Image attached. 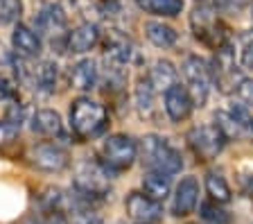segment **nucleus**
Listing matches in <instances>:
<instances>
[{
  "label": "nucleus",
  "instance_id": "35",
  "mask_svg": "<svg viewBox=\"0 0 253 224\" xmlns=\"http://www.w3.org/2000/svg\"><path fill=\"white\" fill-rule=\"evenodd\" d=\"M240 64H242V68L253 70V50H249V48L242 50V54H240Z\"/></svg>",
  "mask_w": 253,
  "mask_h": 224
},
{
  "label": "nucleus",
  "instance_id": "25",
  "mask_svg": "<svg viewBox=\"0 0 253 224\" xmlns=\"http://www.w3.org/2000/svg\"><path fill=\"white\" fill-rule=\"evenodd\" d=\"M156 91H154L152 86H149L147 77H142L136 86V107L140 111V116L145 118H152L154 111H156Z\"/></svg>",
  "mask_w": 253,
  "mask_h": 224
},
{
  "label": "nucleus",
  "instance_id": "11",
  "mask_svg": "<svg viewBox=\"0 0 253 224\" xmlns=\"http://www.w3.org/2000/svg\"><path fill=\"white\" fill-rule=\"evenodd\" d=\"M215 125L226 136V140L242 138L247 129L251 127V116H249L244 104H233V107L221 109V111L215 113Z\"/></svg>",
  "mask_w": 253,
  "mask_h": 224
},
{
  "label": "nucleus",
  "instance_id": "29",
  "mask_svg": "<svg viewBox=\"0 0 253 224\" xmlns=\"http://www.w3.org/2000/svg\"><path fill=\"white\" fill-rule=\"evenodd\" d=\"M70 2H73V9L84 18V23H97L102 9L95 0H70Z\"/></svg>",
  "mask_w": 253,
  "mask_h": 224
},
{
  "label": "nucleus",
  "instance_id": "3",
  "mask_svg": "<svg viewBox=\"0 0 253 224\" xmlns=\"http://www.w3.org/2000/svg\"><path fill=\"white\" fill-rule=\"evenodd\" d=\"M111 179H113V175L102 166L100 161H84L73 177L75 197L84 204L102 202L111 192Z\"/></svg>",
  "mask_w": 253,
  "mask_h": 224
},
{
  "label": "nucleus",
  "instance_id": "17",
  "mask_svg": "<svg viewBox=\"0 0 253 224\" xmlns=\"http://www.w3.org/2000/svg\"><path fill=\"white\" fill-rule=\"evenodd\" d=\"M97 43H100V27H97V23H82V25H77L66 37V48L73 54L88 52Z\"/></svg>",
  "mask_w": 253,
  "mask_h": 224
},
{
  "label": "nucleus",
  "instance_id": "14",
  "mask_svg": "<svg viewBox=\"0 0 253 224\" xmlns=\"http://www.w3.org/2000/svg\"><path fill=\"white\" fill-rule=\"evenodd\" d=\"M11 45H14V52L23 59H34L41 54L43 50V41L41 34L34 32L32 27L23 25V23H16L14 32H11Z\"/></svg>",
  "mask_w": 253,
  "mask_h": 224
},
{
  "label": "nucleus",
  "instance_id": "8",
  "mask_svg": "<svg viewBox=\"0 0 253 224\" xmlns=\"http://www.w3.org/2000/svg\"><path fill=\"white\" fill-rule=\"evenodd\" d=\"M190 27H192V32H195L197 39H201L204 43H211L215 48H219L221 41L217 34H219V18H217V9L208 2H201L192 9L190 14Z\"/></svg>",
  "mask_w": 253,
  "mask_h": 224
},
{
  "label": "nucleus",
  "instance_id": "41",
  "mask_svg": "<svg viewBox=\"0 0 253 224\" xmlns=\"http://www.w3.org/2000/svg\"><path fill=\"white\" fill-rule=\"evenodd\" d=\"M116 224H125V222H116Z\"/></svg>",
  "mask_w": 253,
  "mask_h": 224
},
{
  "label": "nucleus",
  "instance_id": "7",
  "mask_svg": "<svg viewBox=\"0 0 253 224\" xmlns=\"http://www.w3.org/2000/svg\"><path fill=\"white\" fill-rule=\"evenodd\" d=\"M27 159L34 168L43 172H61L70 166L68 149L57 143H37L27 152Z\"/></svg>",
  "mask_w": 253,
  "mask_h": 224
},
{
  "label": "nucleus",
  "instance_id": "31",
  "mask_svg": "<svg viewBox=\"0 0 253 224\" xmlns=\"http://www.w3.org/2000/svg\"><path fill=\"white\" fill-rule=\"evenodd\" d=\"M23 120H25V109H23V104H18V102L14 100L5 111V123H9L11 127H16V129H21Z\"/></svg>",
  "mask_w": 253,
  "mask_h": 224
},
{
  "label": "nucleus",
  "instance_id": "15",
  "mask_svg": "<svg viewBox=\"0 0 253 224\" xmlns=\"http://www.w3.org/2000/svg\"><path fill=\"white\" fill-rule=\"evenodd\" d=\"M30 127L34 134H41V136H47V138H59V140L68 138L61 116L54 109H39V111H34Z\"/></svg>",
  "mask_w": 253,
  "mask_h": 224
},
{
  "label": "nucleus",
  "instance_id": "30",
  "mask_svg": "<svg viewBox=\"0 0 253 224\" xmlns=\"http://www.w3.org/2000/svg\"><path fill=\"white\" fill-rule=\"evenodd\" d=\"M18 95V86L9 75L0 73V102H14Z\"/></svg>",
  "mask_w": 253,
  "mask_h": 224
},
{
  "label": "nucleus",
  "instance_id": "10",
  "mask_svg": "<svg viewBox=\"0 0 253 224\" xmlns=\"http://www.w3.org/2000/svg\"><path fill=\"white\" fill-rule=\"evenodd\" d=\"M125 211L136 224H156L165 215L163 204L149 199L145 192H129V197L125 199Z\"/></svg>",
  "mask_w": 253,
  "mask_h": 224
},
{
  "label": "nucleus",
  "instance_id": "33",
  "mask_svg": "<svg viewBox=\"0 0 253 224\" xmlns=\"http://www.w3.org/2000/svg\"><path fill=\"white\" fill-rule=\"evenodd\" d=\"M39 224H70L68 218L61 213V211H50L45 218L39 220Z\"/></svg>",
  "mask_w": 253,
  "mask_h": 224
},
{
  "label": "nucleus",
  "instance_id": "2",
  "mask_svg": "<svg viewBox=\"0 0 253 224\" xmlns=\"http://www.w3.org/2000/svg\"><path fill=\"white\" fill-rule=\"evenodd\" d=\"M106 127H109V111L104 109V104L90 100L86 95L73 100V104H70V129L75 132L77 138H97L106 132Z\"/></svg>",
  "mask_w": 253,
  "mask_h": 224
},
{
  "label": "nucleus",
  "instance_id": "39",
  "mask_svg": "<svg viewBox=\"0 0 253 224\" xmlns=\"http://www.w3.org/2000/svg\"><path fill=\"white\" fill-rule=\"evenodd\" d=\"M251 18H253V7H251Z\"/></svg>",
  "mask_w": 253,
  "mask_h": 224
},
{
  "label": "nucleus",
  "instance_id": "28",
  "mask_svg": "<svg viewBox=\"0 0 253 224\" xmlns=\"http://www.w3.org/2000/svg\"><path fill=\"white\" fill-rule=\"evenodd\" d=\"M70 208H73V224H104L102 218H97V215L88 208V204L79 202L77 197H75V202Z\"/></svg>",
  "mask_w": 253,
  "mask_h": 224
},
{
  "label": "nucleus",
  "instance_id": "1",
  "mask_svg": "<svg viewBox=\"0 0 253 224\" xmlns=\"http://www.w3.org/2000/svg\"><path fill=\"white\" fill-rule=\"evenodd\" d=\"M138 154H140L142 166L147 172H158L165 177H174L183 170V156L168 138L158 134H147L138 143Z\"/></svg>",
  "mask_w": 253,
  "mask_h": 224
},
{
  "label": "nucleus",
  "instance_id": "22",
  "mask_svg": "<svg viewBox=\"0 0 253 224\" xmlns=\"http://www.w3.org/2000/svg\"><path fill=\"white\" fill-rule=\"evenodd\" d=\"M142 192H145L149 199L161 204L169 192H172V181H169V177H165V175L147 172V175L142 177Z\"/></svg>",
  "mask_w": 253,
  "mask_h": 224
},
{
  "label": "nucleus",
  "instance_id": "40",
  "mask_svg": "<svg viewBox=\"0 0 253 224\" xmlns=\"http://www.w3.org/2000/svg\"><path fill=\"white\" fill-rule=\"evenodd\" d=\"M188 224H199V222H188Z\"/></svg>",
  "mask_w": 253,
  "mask_h": 224
},
{
  "label": "nucleus",
  "instance_id": "9",
  "mask_svg": "<svg viewBox=\"0 0 253 224\" xmlns=\"http://www.w3.org/2000/svg\"><path fill=\"white\" fill-rule=\"evenodd\" d=\"M34 25L43 37H68V16L59 2H43L34 16Z\"/></svg>",
  "mask_w": 253,
  "mask_h": 224
},
{
  "label": "nucleus",
  "instance_id": "27",
  "mask_svg": "<svg viewBox=\"0 0 253 224\" xmlns=\"http://www.w3.org/2000/svg\"><path fill=\"white\" fill-rule=\"evenodd\" d=\"M23 16V0H0V25H14Z\"/></svg>",
  "mask_w": 253,
  "mask_h": 224
},
{
  "label": "nucleus",
  "instance_id": "5",
  "mask_svg": "<svg viewBox=\"0 0 253 224\" xmlns=\"http://www.w3.org/2000/svg\"><path fill=\"white\" fill-rule=\"evenodd\" d=\"M181 73L185 77V89H188L190 97L195 102V107H204L211 95V86H212V75L211 66L206 59H201L199 54H188L181 64Z\"/></svg>",
  "mask_w": 253,
  "mask_h": 224
},
{
  "label": "nucleus",
  "instance_id": "13",
  "mask_svg": "<svg viewBox=\"0 0 253 224\" xmlns=\"http://www.w3.org/2000/svg\"><path fill=\"white\" fill-rule=\"evenodd\" d=\"M163 104H165V113L172 123H181V120H188L192 109H195V102L190 97L188 89L181 84L172 86L168 93L163 95Z\"/></svg>",
  "mask_w": 253,
  "mask_h": 224
},
{
  "label": "nucleus",
  "instance_id": "6",
  "mask_svg": "<svg viewBox=\"0 0 253 224\" xmlns=\"http://www.w3.org/2000/svg\"><path fill=\"white\" fill-rule=\"evenodd\" d=\"M188 145L199 159L211 161L221 154V149L226 147V136L219 132L217 125H197L188 132Z\"/></svg>",
  "mask_w": 253,
  "mask_h": 224
},
{
  "label": "nucleus",
  "instance_id": "18",
  "mask_svg": "<svg viewBox=\"0 0 253 224\" xmlns=\"http://www.w3.org/2000/svg\"><path fill=\"white\" fill-rule=\"evenodd\" d=\"M57 77H59V66L52 59H43L39 61L34 68H30V77L27 82H32V86L43 95H50L57 89Z\"/></svg>",
  "mask_w": 253,
  "mask_h": 224
},
{
  "label": "nucleus",
  "instance_id": "20",
  "mask_svg": "<svg viewBox=\"0 0 253 224\" xmlns=\"http://www.w3.org/2000/svg\"><path fill=\"white\" fill-rule=\"evenodd\" d=\"M136 54H138L136 45H133L126 37H122V34L113 32L109 37V41H106V57H109L116 66L131 64L133 59H136Z\"/></svg>",
  "mask_w": 253,
  "mask_h": 224
},
{
  "label": "nucleus",
  "instance_id": "34",
  "mask_svg": "<svg viewBox=\"0 0 253 224\" xmlns=\"http://www.w3.org/2000/svg\"><path fill=\"white\" fill-rule=\"evenodd\" d=\"M16 134H18V129L11 127L9 123H5V120L0 123V143H7V140H11Z\"/></svg>",
  "mask_w": 253,
  "mask_h": 224
},
{
  "label": "nucleus",
  "instance_id": "19",
  "mask_svg": "<svg viewBox=\"0 0 253 224\" xmlns=\"http://www.w3.org/2000/svg\"><path fill=\"white\" fill-rule=\"evenodd\" d=\"M70 86L75 91H93L100 80V70H97V61L95 59H79L77 64H73L68 73Z\"/></svg>",
  "mask_w": 253,
  "mask_h": 224
},
{
  "label": "nucleus",
  "instance_id": "12",
  "mask_svg": "<svg viewBox=\"0 0 253 224\" xmlns=\"http://www.w3.org/2000/svg\"><path fill=\"white\" fill-rule=\"evenodd\" d=\"M197 204H199V179L192 175L183 177L172 195V215L174 218H188L195 213Z\"/></svg>",
  "mask_w": 253,
  "mask_h": 224
},
{
  "label": "nucleus",
  "instance_id": "21",
  "mask_svg": "<svg viewBox=\"0 0 253 224\" xmlns=\"http://www.w3.org/2000/svg\"><path fill=\"white\" fill-rule=\"evenodd\" d=\"M142 32H145V37H147L156 48H163V50L176 45V41H179V32L163 21H147L142 25Z\"/></svg>",
  "mask_w": 253,
  "mask_h": 224
},
{
  "label": "nucleus",
  "instance_id": "24",
  "mask_svg": "<svg viewBox=\"0 0 253 224\" xmlns=\"http://www.w3.org/2000/svg\"><path fill=\"white\" fill-rule=\"evenodd\" d=\"M204 186H206V192L211 195V199L215 204H228L233 199L231 186H228V181L219 175V172H208Z\"/></svg>",
  "mask_w": 253,
  "mask_h": 224
},
{
  "label": "nucleus",
  "instance_id": "4",
  "mask_svg": "<svg viewBox=\"0 0 253 224\" xmlns=\"http://www.w3.org/2000/svg\"><path fill=\"white\" fill-rule=\"evenodd\" d=\"M138 159V140L129 134H111L102 140L100 163L116 177L118 172L129 170Z\"/></svg>",
  "mask_w": 253,
  "mask_h": 224
},
{
  "label": "nucleus",
  "instance_id": "23",
  "mask_svg": "<svg viewBox=\"0 0 253 224\" xmlns=\"http://www.w3.org/2000/svg\"><path fill=\"white\" fill-rule=\"evenodd\" d=\"M138 7L154 16L174 18L183 11V0H136Z\"/></svg>",
  "mask_w": 253,
  "mask_h": 224
},
{
  "label": "nucleus",
  "instance_id": "38",
  "mask_svg": "<svg viewBox=\"0 0 253 224\" xmlns=\"http://www.w3.org/2000/svg\"><path fill=\"white\" fill-rule=\"evenodd\" d=\"M249 129H251V134H253V118H251V127H249Z\"/></svg>",
  "mask_w": 253,
  "mask_h": 224
},
{
  "label": "nucleus",
  "instance_id": "26",
  "mask_svg": "<svg viewBox=\"0 0 253 224\" xmlns=\"http://www.w3.org/2000/svg\"><path fill=\"white\" fill-rule=\"evenodd\" d=\"M199 218L206 224H231L233 222V213H228L226 208H221V204H215V202H201Z\"/></svg>",
  "mask_w": 253,
  "mask_h": 224
},
{
  "label": "nucleus",
  "instance_id": "32",
  "mask_svg": "<svg viewBox=\"0 0 253 224\" xmlns=\"http://www.w3.org/2000/svg\"><path fill=\"white\" fill-rule=\"evenodd\" d=\"M235 95L244 102V104H253V80L251 77H242L235 86Z\"/></svg>",
  "mask_w": 253,
  "mask_h": 224
},
{
  "label": "nucleus",
  "instance_id": "16",
  "mask_svg": "<svg viewBox=\"0 0 253 224\" xmlns=\"http://www.w3.org/2000/svg\"><path fill=\"white\" fill-rule=\"evenodd\" d=\"M147 82L149 86H152L156 93H168L172 86L179 84V70H176V66L169 61V59H158V61H154V66L147 70Z\"/></svg>",
  "mask_w": 253,
  "mask_h": 224
},
{
  "label": "nucleus",
  "instance_id": "36",
  "mask_svg": "<svg viewBox=\"0 0 253 224\" xmlns=\"http://www.w3.org/2000/svg\"><path fill=\"white\" fill-rule=\"evenodd\" d=\"M242 43H244V48L253 50V30H247V32L242 34Z\"/></svg>",
  "mask_w": 253,
  "mask_h": 224
},
{
  "label": "nucleus",
  "instance_id": "37",
  "mask_svg": "<svg viewBox=\"0 0 253 224\" xmlns=\"http://www.w3.org/2000/svg\"><path fill=\"white\" fill-rule=\"evenodd\" d=\"M247 192H249V197L253 199V177H251V179H249V181H247Z\"/></svg>",
  "mask_w": 253,
  "mask_h": 224
}]
</instances>
